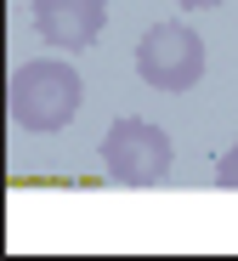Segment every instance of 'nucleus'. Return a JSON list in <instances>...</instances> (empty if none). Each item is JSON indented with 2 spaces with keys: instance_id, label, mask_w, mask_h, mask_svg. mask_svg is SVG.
Instances as JSON below:
<instances>
[{
  "instance_id": "nucleus-1",
  "label": "nucleus",
  "mask_w": 238,
  "mask_h": 261,
  "mask_svg": "<svg viewBox=\"0 0 238 261\" xmlns=\"http://www.w3.org/2000/svg\"><path fill=\"white\" fill-rule=\"evenodd\" d=\"M80 97H85V80L68 57H34L12 74V119L17 130H29V137H57V130L80 114Z\"/></svg>"
},
{
  "instance_id": "nucleus-6",
  "label": "nucleus",
  "mask_w": 238,
  "mask_h": 261,
  "mask_svg": "<svg viewBox=\"0 0 238 261\" xmlns=\"http://www.w3.org/2000/svg\"><path fill=\"white\" fill-rule=\"evenodd\" d=\"M170 6H187V12H216L221 0H170Z\"/></svg>"
},
{
  "instance_id": "nucleus-4",
  "label": "nucleus",
  "mask_w": 238,
  "mask_h": 261,
  "mask_svg": "<svg viewBox=\"0 0 238 261\" xmlns=\"http://www.w3.org/2000/svg\"><path fill=\"white\" fill-rule=\"evenodd\" d=\"M34 29L51 51H85L108 29V0H34Z\"/></svg>"
},
{
  "instance_id": "nucleus-3",
  "label": "nucleus",
  "mask_w": 238,
  "mask_h": 261,
  "mask_svg": "<svg viewBox=\"0 0 238 261\" xmlns=\"http://www.w3.org/2000/svg\"><path fill=\"white\" fill-rule=\"evenodd\" d=\"M136 74L148 80L153 91H165V97L193 91V85L204 80V40H199V29H187L176 17L153 23L136 40Z\"/></svg>"
},
{
  "instance_id": "nucleus-2",
  "label": "nucleus",
  "mask_w": 238,
  "mask_h": 261,
  "mask_svg": "<svg viewBox=\"0 0 238 261\" xmlns=\"http://www.w3.org/2000/svg\"><path fill=\"white\" fill-rule=\"evenodd\" d=\"M170 165H176V148L165 137V125L136 119V114L108 125V137H102V170H108V182H119V188H159L170 176Z\"/></svg>"
},
{
  "instance_id": "nucleus-5",
  "label": "nucleus",
  "mask_w": 238,
  "mask_h": 261,
  "mask_svg": "<svg viewBox=\"0 0 238 261\" xmlns=\"http://www.w3.org/2000/svg\"><path fill=\"white\" fill-rule=\"evenodd\" d=\"M216 182H221V188H232V193H238V142H232V148H227V153H221V159H216Z\"/></svg>"
}]
</instances>
